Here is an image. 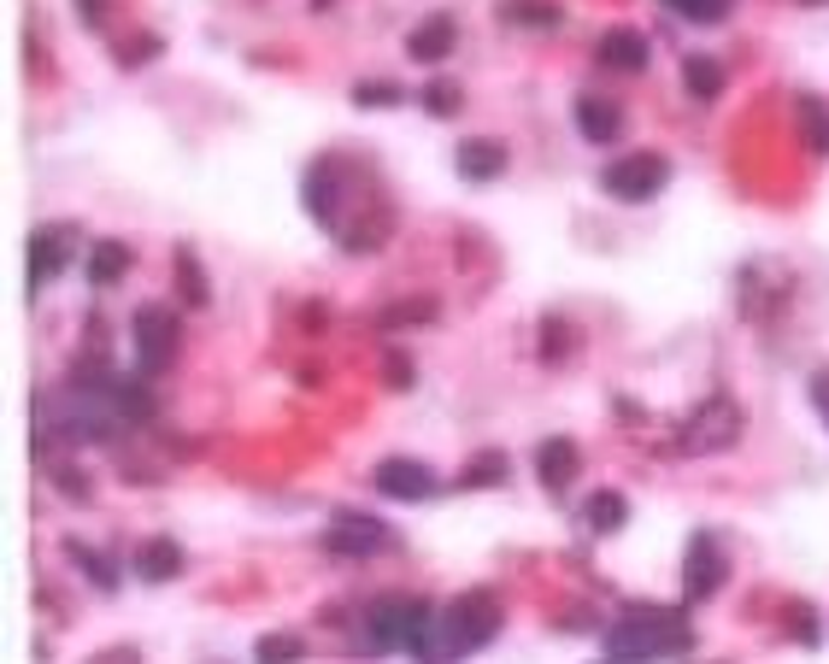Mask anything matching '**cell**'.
<instances>
[{
    "mask_svg": "<svg viewBox=\"0 0 829 664\" xmlns=\"http://www.w3.org/2000/svg\"><path fill=\"white\" fill-rule=\"evenodd\" d=\"M694 647V624L671 606H635L624 624L606 630V653L612 658H671Z\"/></svg>",
    "mask_w": 829,
    "mask_h": 664,
    "instance_id": "obj_1",
    "label": "cell"
},
{
    "mask_svg": "<svg viewBox=\"0 0 829 664\" xmlns=\"http://www.w3.org/2000/svg\"><path fill=\"white\" fill-rule=\"evenodd\" d=\"M576 130H583L589 141H618V130H624V112H618L606 95H583V100H576Z\"/></svg>",
    "mask_w": 829,
    "mask_h": 664,
    "instance_id": "obj_16",
    "label": "cell"
},
{
    "mask_svg": "<svg viewBox=\"0 0 829 664\" xmlns=\"http://www.w3.org/2000/svg\"><path fill=\"white\" fill-rule=\"evenodd\" d=\"M453 41H460V24H453V12H435V18H424V24L406 36V53L418 59V66H435V59H447V53H453Z\"/></svg>",
    "mask_w": 829,
    "mask_h": 664,
    "instance_id": "obj_12",
    "label": "cell"
},
{
    "mask_svg": "<svg viewBox=\"0 0 829 664\" xmlns=\"http://www.w3.org/2000/svg\"><path fill=\"white\" fill-rule=\"evenodd\" d=\"M365 630L377 647H395V653H418L430 658V630H435V612L424 606V599H377L365 617Z\"/></svg>",
    "mask_w": 829,
    "mask_h": 664,
    "instance_id": "obj_3",
    "label": "cell"
},
{
    "mask_svg": "<svg viewBox=\"0 0 829 664\" xmlns=\"http://www.w3.org/2000/svg\"><path fill=\"white\" fill-rule=\"evenodd\" d=\"M82 18H89V24H100V0H82Z\"/></svg>",
    "mask_w": 829,
    "mask_h": 664,
    "instance_id": "obj_34",
    "label": "cell"
},
{
    "mask_svg": "<svg viewBox=\"0 0 829 664\" xmlns=\"http://www.w3.org/2000/svg\"><path fill=\"white\" fill-rule=\"evenodd\" d=\"M430 318H435V300H406V306H388L377 324L383 329H401V324H430Z\"/></svg>",
    "mask_w": 829,
    "mask_h": 664,
    "instance_id": "obj_26",
    "label": "cell"
},
{
    "mask_svg": "<svg viewBox=\"0 0 829 664\" xmlns=\"http://www.w3.org/2000/svg\"><path fill=\"white\" fill-rule=\"evenodd\" d=\"M682 89H689L694 100H718L723 95V66L707 53H689L682 59Z\"/></svg>",
    "mask_w": 829,
    "mask_h": 664,
    "instance_id": "obj_18",
    "label": "cell"
},
{
    "mask_svg": "<svg viewBox=\"0 0 829 664\" xmlns=\"http://www.w3.org/2000/svg\"><path fill=\"white\" fill-rule=\"evenodd\" d=\"M823 148H829V136H823Z\"/></svg>",
    "mask_w": 829,
    "mask_h": 664,
    "instance_id": "obj_35",
    "label": "cell"
},
{
    "mask_svg": "<svg viewBox=\"0 0 829 664\" xmlns=\"http://www.w3.org/2000/svg\"><path fill=\"white\" fill-rule=\"evenodd\" d=\"M723 588V553L712 535H694L689 542V565H682V594L689 599H712Z\"/></svg>",
    "mask_w": 829,
    "mask_h": 664,
    "instance_id": "obj_9",
    "label": "cell"
},
{
    "mask_svg": "<svg viewBox=\"0 0 829 664\" xmlns=\"http://www.w3.org/2000/svg\"><path fill=\"white\" fill-rule=\"evenodd\" d=\"M671 182V159L665 153H630V159H612L606 171H600V189H606L612 200H653L659 189Z\"/></svg>",
    "mask_w": 829,
    "mask_h": 664,
    "instance_id": "obj_4",
    "label": "cell"
},
{
    "mask_svg": "<svg viewBox=\"0 0 829 664\" xmlns=\"http://www.w3.org/2000/svg\"><path fill=\"white\" fill-rule=\"evenodd\" d=\"M812 406L829 418V370H818V377H812Z\"/></svg>",
    "mask_w": 829,
    "mask_h": 664,
    "instance_id": "obj_33",
    "label": "cell"
},
{
    "mask_svg": "<svg viewBox=\"0 0 829 664\" xmlns=\"http://www.w3.org/2000/svg\"><path fill=\"white\" fill-rule=\"evenodd\" d=\"M318 7H324V0H318Z\"/></svg>",
    "mask_w": 829,
    "mask_h": 664,
    "instance_id": "obj_36",
    "label": "cell"
},
{
    "mask_svg": "<svg viewBox=\"0 0 829 664\" xmlns=\"http://www.w3.org/2000/svg\"><path fill=\"white\" fill-rule=\"evenodd\" d=\"M460 483H465V488H494V483H506V453H476Z\"/></svg>",
    "mask_w": 829,
    "mask_h": 664,
    "instance_id": "obj_22",
    "label": "cell"
},
{
    "mask_svg": "<svg viewBox=\"0 0 829 664\" xmlns=\"http://www.w3.org/2000/svg\"><path fill=\"white\" fill-rule=\"evenodd\" d=\"M736 435H741V406L736 400H707V406L694 412L682 447H689V453H718V447H730Z\"/></svg>",
    "mask_w": 829,
    "mask_h": 664,
    "instance_id": "obj_6",
    "label": "cell"
},
{
    "mask_svg": "<svg viewBox=\"0 0 829 664\" xmlns=\"http://www.w3.org/2000/svg\"><path fill=\"white\" fill-rule=\"evenodd\" d=\"M501 12L512 18V24H535V30L559 24V7H553V0H501Z\"/></svg>",
    "mask_w": 829,
    "mask_h": 664,
    "instance_id": "obj_21",
    "label": "cell"
},
{
    "mask_svg": "<svg viewBox=\"0 0 829 664\" xmlns=\"http://www.w3.org/2000/svg\"><path fill=\"white\" fill-rule=\"evenodd\" d=\"M671 12H682L689 24H723L730 18V0H665Z\"/></svg>",
    "mask_w": 829,
    "mask_h": 664,
    "instance_id": "obj_24",
    "label": "cell"
},
{
    "mask_svg": "<svg viewBox=\"0 0 829 664\" xmlns=\"http://www.w3.org/2000/svg\"><path fill=\"white\" fill-rule=\"evenodd\" d=\"M124 271H130V247L124 241H95L89 247V283L95 288H112Z\"/></svg>",
    "mask_w": 829,
    "mask_h": 664,
    "instance_id": "obj_19",
    "label": "cell"
},
{
    "mask_svg": "<svg viewBox=\"0 0 829 664\" xmlns=\"http://www.w3.org/2000/svg\"><path fill=\"white\" fill-rule=\"evenodd\" d=\"M324 547H329V553H347V558H359V553H377V547H388V529L377 524V517H365V512H336V517H329V535H324Z\"/></svg>",
    "mask_w": 829,
    "mask_h": 664,
    "instance_id": "obj_7",
    "label": "cell"
},
{
    "mask_svg": "<svg viewBox=\"0 0 829 664\" xmlns=\"http://www.w3.org/2000/svg\"><path fill=\"white\" fill-rule=\"evenodd\" d=\"M71 224H48V230H36L30 236V295L41 283H53L59 271H66V259H71Z\"/></svg>",
    "mask_w": 829,
    "mask_h": 664,
    "instance_id": "obj_8",
    "label": "cell"
},
{
    "mask_svg": "<svg viewBox=\"0 0 829 664\" xmlns=\"http://www.w3.org/2000/svg\"><path fill=\"white\" fill-rule=\"evenodd\" d=\"M424 112L453 118V112H460V89H453V82H430V89H424Z\"/></svg>",
    "mask_w": 829,
    "mask_h": 664,
    "instance_id": "obj_28",
    "label": "cell"
},
{
    "mask_svg": "<svg viewBox=\"0 0 829 664\" xmlns=\"http://www.w3.org/2000/svg\"><path fill=\"white\" fill-rule=\"evenodd\" d=\"M600 66H612V71H648V36L641 30H606L600 36V48H594Z\"/></svg>",
    "mask_w": 829,
    "mask_h": 664,
    "instance_id": "obj_14",
    "label": "cell"
},
{
    "mask_svg": "<svg viewBox=\"0 0 829 664\" xmlns=\"http://www.w3.org/2000/svg\"><path fill=\"white\" fill-rule=\"evenodd\" d=\"M66 558H71V565H77L82 576H89V583H95L100 594H112V588H118V571H112V558H107V553H95L89 542H66Z\"/></svg>",
    "mask_w": 829,
    "mask_h": 664,
    "instance_id": "obj_20",
    "label": "cell"
},
{
    "mask_svg": "<svg viewBox=\"0 0 829 664\" xmlns=\"http://www.w3.org/2000/svg\"><path fill=\"white\" fill-rule=\"evenodd\" d=\"M130 341H136V370H141V377H154V370L171 365V353H177L171 306H141L136 324H130Z\"/></svg>",
    "mask_w": 829,
    "mask_h": 664,
    "instance_id": "obj_5",
    "label": "cell"
},
{
    "mask_svg": "<svg viewBox=\"0 0 829 664\" xmlns=\"http://www.w3.org/2000/svg\"><path fill=\"white\" fill-rule=\"evenodd\" d=\"M259 658H272V664H288V658H300L306 647H300V635H259V647H254Z\"/></svg>",
    "mask_w": 829,
    "mask_h": 664,
    "instance_id": "obj_27",
    "label": "cell"
},
{
    "mask_svg": "<svg viewBox=\"0 0 829 664\" xmlns=\"http://www.w3.org/2000/svg\"><path fill=\"white\" fill-rule=\"evenodd\" d=\"M306 206H313V218H318V224H336V200H329V171L306 177Z\"/></svg>",
    "mask_w": 829,
    "mask_h": 664,
    "instance_id": "obj_25",
    "label": "cell"
},
{
    "mask_svg": "<svg viewBox=\"0 0 829 664\" xmlns=\"http://www.w3.org/2000/svg\"><path fill=\"white\" fill-rule=\"evenodd\" d=\"M576 470H583V453H576V442H565V435H547L542 447H535V476H542V488H571Z\"/></svg>",
    "mask_w": 829,
    "mask_h": 664,
    "instance_id": "obj_11",
    "label": "cell"
},
{
    "mask_svg": "<svg viewBox=\"0 0 829 664\" xmlns=\"http://www.w3.org/2000/svg\"><path fill=\"white\" fill-rule=\"evenodd\" d=\"M371 483H377V494H388V501H430L435 494V476L418 459H383Z\"/></svg>",
    "mask_w": 829,
    "mask_h": 664,
    "instance_id": "obj_10",
    "label": "cell"
},
{
    "mask_svg": "<svg viewBox=\"0 0 829 664\" xmlns=\"http://www.w3.org/2000/svg\"><path fill=\"white\" fill-rule=\"evenodd\" d=\"M177 277H182V300H189V306H206V300H213V295H206V271H200V259L189 254V247L177 254Z\"/></svg>",
    "mask_w": 829,
    "mask_h": 664,
    "instance_id": "obj_23",
    "label": "cell"
},
{
    "mask_svg": "<svg viewBox=\"0 0 829 664\" xmlns=\"http://www.w3.org/2000/svg\"><path fill=\"white\" fill-rule=\"evenodd\" d=\"M401 95H406V89H395V82H359V89H354L359 107H395Z\"/></svg>",
    "mask_w": 829,
    "mask_h": 664,
    "instance_id": "obj_29",
    "label": "cell"
},
{
    "mask_svg": "<svg viewBox=\"0 0 829 664\" xmlns=\"http://www.w3.org/2000/svg\"><path fill=\"white\" fill-rule=\"evenodd\" d=\"M453 165H460L465 182H488V177L506 171V148H501V141H488V136H471V141H460Z\"/></svg>",
    "mask_w": 829,
    "mask_h": 664,
    "instance_id": "obj_13",
    "label": "cell"
},
{
    "mask_svg": "<svg viewBox=\"0 0 829 664\" xmlns=\"http://www.w3.org/2000/svg\"><path fill=\"white\" fill-rule=\"evenodd\" d=\"M624 517H630V501H624L618 488H600V494H589V501H583V524H589L594 535L624 529Z\"/></svg>",
    "mask_w": 829,
    "mask_h": 664,
    "instance_id": "obj_17",
    "label": "cell"
},
{
    "mask_svg": "<svg viewBox=\"0 0 829 664\" xmlns=\"http://www.w3.org/2000/svg\"><path fill=\"white\" fill-rule=\"evenodd\" d=\"M789 635L800 641V647H818V617H812V606H789Z\"/></svg>",
    "mask_w": 829,
    "mask_h": 664,
    "instance_id": "obj_30",
    "label": "cell"
},
{
    "mask_svg": "<svg viewBox=\"0 0 829 664\" xmlns=\"http://www.w3.org/2000/svg\"><path fill=\"white\" fill-rule=\"evenodd\" d=\"M494 635H501V599H494L488 588H471V594H460L442 617H435V630H430V658L476 653V647H488Z\"/></svg>",
    "mask_w": 829,
    "mask_h": 664,
    "instance_id": "obj_2",
    "label": "cell"
},
{
    "mask_svg": "<svg viewBox=\"0 0 829 664\" xmlns=\"http://www.w3.org/2000/svg\"><path fill=\"white\" fill-rule=\"evenodd\" d=\"M388 383H395V388H406V383H412V359H401V353H388Z\"/></svg>",
    "mask_w": 829,
    "mask_h": 664,
    "instance_id": "obj_32",
    "label": "cell"
},
{
    "mask_svg": "<svg viewBox=\"0 0 829 664\" xmlns=\"http://www.w3.org/2000/svg\"><path fill=\"white\" fill-rule=\"evenodd\" d=\"M177 571H182V547L171 542V535H148V542L136 547V576L141 583H171Z\"/></svg>",
    "mask_w": 829,
    "mask_h": 664,
    "instance_id": "obj_15",
    "label": "cell"
},
{
    "mask_svg": "<svg viewBox=\"0 0 829 664\" xmlns=\"http://www.w3.org/2000/svg\"><path fill=\"white\" fill-rule=\"evenodd\" d=\"M542 353H547V359H565V353H571V324L547 318L542 324Z\"/></svg>",
    "mask_w": 829,
    "mask_h": 664,
    "instance_id": "obj_31",
    "label": "cell"
}]
</instances>
